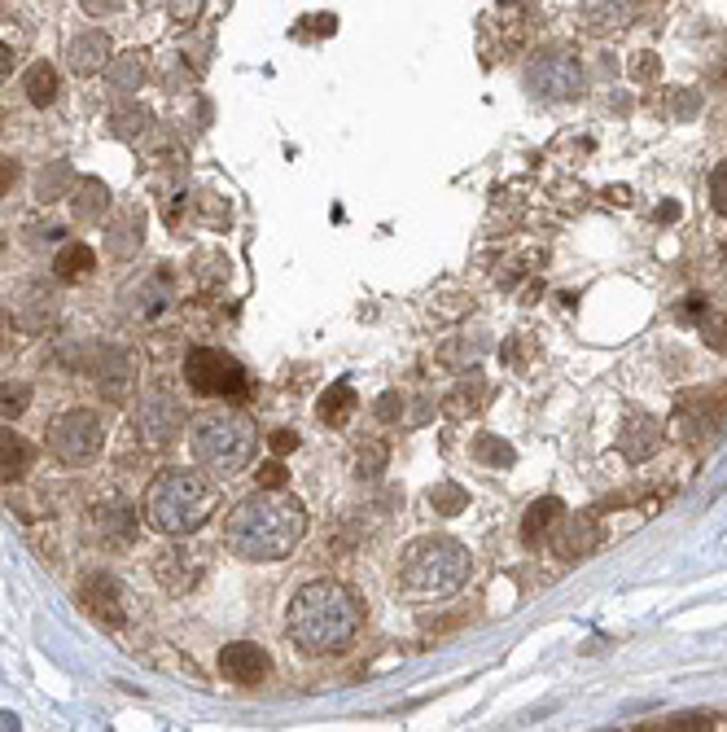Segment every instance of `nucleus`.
I'll use <instances>...</instances> for the list:
<instances>
[{
	"mask_svg": "<svg viewBox=\"0 0 727 732\" xmlns=\"http://www.w3.org/2000/svg\"><path fill=\"white\" fill-rule=\"evenodd\" d=\"M307 535V509L299 496L281 487H264L246 496L224 518V544L246 562H281Z\"/></svg>",
	"mask_w": 727,
	"mask_h": 732,
	"instance_id": "1",
	"label": "nucleus"
},
{
	"mask_svg": "<svg viewBox=\"0 0 727 732\" xmlns=\"http://www.w3.org/2000/svg\"><path fill=\"white\" fill-rule=\"evenodd\" d=\"M360 597L338 579H312L294 592L286 632L303 654H343L360 632Z\"/></svg>",
	"mask_w": 727,
	"mask_h": 732,
	"instance_id": "2",
	"label": "nucleus"
},
{
	"mask_svg": "<svg viewBox=\"0 0 727 732\" xmlns=\"http://www.w3.org/2000/svg\"><path fill=\"white\" fill-rule=\"evenodd\" d=\"M220 509V491L198 469H167L145 491V522L163 535H193Z\"/></svg>",
	"mask_w": 727,
	"mask_h": 732,
	"instance_id": "3",
	"label": "nucleus"
},
{
	"mask_svg": "<svg viewBox=\"0 0 727 732\" xmlns=\"http://www.w3.org/2000/svg\"><path fill=\"white\" fill-rule=\"evenodd\" d=\"M255 421L246 412H202L189 421V456L198 469L215 474V478H228V474H242L255 456Z\"/></svg>",
	"mask_w": 727,
	"mask_h": 732,
	"instance_id": "4",
	"label": "nucleus"
},
{
	"mask_svg": "<svg viewBox=\"0 0 727 732\" xmlns=\"http://www.w3.org/2000/svg\"><path fill=\"white\" fill-rule=\"evenodd\" d=\"M469 548L447 540V535H425L416 540L407 553H403V566H399V579L412 597H451L469 584Z\"/></svg>",
	"mask_w": 727,
	"mask_h": 732,
	"instance_id": "5",
	"label": "nucleus"
},
{
	"mask_svg": "<svg viewBox=\"0 0 727 732\" xmlns=\"http://www.w3.org/2000/svg\"><path fill=\"white\" fill-rule=\"evenodd\" d=\"M101 421L88 412V408H66L48 421V452L66 465V469H83L101 456Z\"/></svg>",
	"mask_w": 727,
	"mask_h": 732,
	"instance_id": "6",
	"label": "nucleus"
},
{
	"mask_svg": "<svg viewBox=\"0 0 727 732\" xmlns=\"http://www.w3.org/2000/svg\"><path fill=\"white\" fill-rule=\"evenodd\" d=\"M526 88L539 97V101H570L583 92V66L574 53L566 48H552V53H539L530 66H526Z\"/></svg>",
	"mask_w": 727,
	"mask_h": 732,
	"instance_id": "7",
	"label": "nucleus"
},
{
	"mask_svg": "<svg viewBox=\"0 0 727 732\" xmlns=\"http://www.w3.org/2000/svg\"><path fill=\"white\" fill-rule=\"evenodd\" d=\"M184 381L198 395H242L246 390V373L233 356L215 352V347H193L184 356Z\"/></svg>",
	"mask_w": 727,
	"mask_h": 732,
	"instance_id": "8",
	"label": "nucleus"
},
{
	"mask_svg": "<svg viewBox=\"0 0 727 732\" xmlns=\"http://www.w3.org/2000/svg\"><path fill=\"white\" fill-rule=\"evenodd\" d=\"M136 430H141V439H145V443H154V447L176 443V439H180V430H184V408H180V399H176V395H167V390L145 395V399H141V408H136Z\"/></svg>",
	"mask_w": 727,
	"mask_h": 732,
	"instance_id": "9",
	"label": "nucleus"
},
{
	"mask_svg": "<svg viewBox=\"0 0 727 732\" xmlns=\"http://www.w3.org/2000/svg\"><path fill=\"white\" fill-rule=\"evenodd\" d=\"M268 672H272V658L255 641H233L220 650V676L237 689H259L268 680Z\"/></svg>",
	"mask_w": 727,
	"mask_h": 732,
	"instance_id": "10",
	"label": "nucleus"
},
{
	"mask_svg": "<svg viewBox=\"0 0 727 732\" xmlns=\"http://www.w3.org/2000/svg\"><path fill=\"white\" fill-rule=\"evenodd\" d=\"M548 544L561 562H583L601 544V526H596L592 513H561L548 531Z\"/></svg>",
	"mask_w": 727,
	"mask_h": 732,
	"instance_id": "11",
	"label": "nucleus"
},
{
	"mask_svg": "<svg viewBox=\"0 0 727 732\" xmlns=\"http://www.w3.org/2000/svg\"><path fill=\"white\" fill-rule=\"evenodd\" d=\"M154 575H158V584H163L171 597H180V592H189V588L202 584V575H206V553H202V548H189V544H176V548H167V553L154 562Z\"/></svg>",
	"mask_w": 727,
	"mask_h": 732,
	"instance_id": "12",
	"label": "nucleus"
},
{
	"mask_svg": "<svg viewBox=\"0 0 727 732\" xmlns=\"http://www.w3.org/2000/svg\"><path fill=\"white\" fill-rule=\"evenodd\" d=\"M79 606L101 623V628H119L123 623V592L119 579L105 570H92L79 579Z\"/></svg>",
	"mask_w": 727,
	"mask_h": 732,
	"instance_id": "13",
	"label": "nucleus"
},
{
	"mask_svg": "<svg viewBox=\"0 0 727 732\" xmlns=\"http://www.w3.org/2000/svg\"><path fill=\"white\" fill-rule=\"evenodd\" d=\"M645 9H649V0H583L579 22H583L592 35H618V31H627Z\"/></svg>",
	"mask_w": 727,
	"mask_h": 732,
	"instance_id": "14",
	"label": "nucleus"
},
{
	"mask_svg": "<svg viewBox=\"0 0 727 732\" xmlns=\"http://www.w3.org/2000/svg\"><path fill=\"white\" fill-rule=\"evenodd\" d=\"M658 443H662L658 417H649V412H627V421H623V430H618V452H623L631 465H640V461H649V456L658 452Z\"/></svg>",
	"mask_w": 727,
	"mask_h": 732,
	"instance_id": "15",
	"label": "nucleus"
},
{
	"mask_svg": "<svg viewBox=\"0 0 727 732\" xmlns=\"http://www.w3.org/2000/svg\"><path fill=\"white\" fill-rule=\"evenodd\" d=\"M145 246V211L123 207L119 220L105 224V255L110 259H132Z\"/></svg>",
	"mask_w": 727,
	"mask_h": 732,
	"instance_id": "16",
	"label": "nucleus"
},
{
	"mask_svg": "<svg viewBox=\"0 0 727 732\" xmlns=\"http://www.w3.org/2000/svg\"><path fill=\"white\" fill-rule=\"evenodd\" d=\"M92 522H97V535H101L110 548H132V540H136V518H132V509H127L123 500L97 504Z\"/></svg>",
	"mask_w": 727,
	"mask_h": 732,
	"instance_id": "17",
	"label": "nucleus"
},
{
	"mask_svg": "<svg viewBox=\"0 0 727 732\" xmlns=\"http://www.w3.org/2000/svg\"><path fill=\"white\" fill-rule=\"evenodd\" d=\"M66 57H70V70H79V75H97V70H105V62L114 57V44H110L105 31H83V35L70 40Z\"/></svg>",
	"mask_w": 727,
	"mask_h": 732,
	"instance_id": "18",
	"label": "nucleus"
},
{
	"mask_svg": "<svg viewBox=\"0 0 727 732\" xmlns=\"http://www.w3.org/2000/svg\"><path fill=\"white\" fill-rule=\"evenodd\" d=\"M105 211H110V189H105V180H79L75 189H70V215L79 220V224H101L105 220Z\"/></svg>",
	"mask_w": 727,
	"mask_h": 732,
	"instance_id": "19",
	"label": "nucleus"
},
{
	"mask_svg": "<svg viewBox=\"0 0 727 732\" xmlns=\"http://www.w3.org/2000/svg\"><path fill=\"white\" fill-rule=\"evenodd\" d=\"M92 377L105 399H127V390H132V365L123 352H101V365L92 368Z\"/></svg>",
	"mask_w": 727,
	"mask_h": 732,
	"instance_id": "20",
	"label": "nucleus"
},
{
	"mask_svg": "<svg viewBox=\"0 0 727 732\" xmlns=\"http://www.w3.org/2000/svg\"><path fill=\"white\" fill-rule=\"evenodd\" d=\"M31 461H35L31 443H26L18 430L0 425V483H13V478H22V474L31 469Z\"/></svg>",
	"mask_w": 727,
	"mask_h": 732,
	"instance_id": "21",
	"label": "nucleus"
},
{
	"mask_svg": "<svg viewBox=\"0 0 727 732\" xmlns=\"http://www.w3.org/2000/svg\"><path fill=\"white\" fill-rule=\"evenodd\" d=\"M22 92H26L31 106L48 110V106L57 101V92H61V79H57V70H53L48 62H31V66L22 70Z\"/></svg>",
	"mask_w": 727,
	"mask_h": 732,
	"instance_id": "22",
	"label": "nucleus"
},
{
	"mask_svg": "<svg viewBox=\"0 0 727 732\" xmlns=\"http://www.w3.org/2000/svg\"><path fill=\"white\" fill-rule=\"evenodd\" d=\"M105 84L123 97H132L141 84H145V57L141 53H119L105 62Z\"/></svg>",
	"mask_w": 727,
	"mask_h": 732,
	"instance_id": "23",
	"label": "nucleus"
},
{
	"mask_svg": "<svg viewBox=\"0 0 727 732\" xmlns=\"http://www.w3.org/2000/svg\"><path fill=\"white\" fill-rule=\"evenodd\" d=\"M566 513V504L557 500V496H544V500H535L530 509H526V518H522V540L535 548L539 540H548V531H552V522Z\"/></svg>",
	"mask_w": 727,
	"mask_h": 732,
	"instance_id": "24",
	"label": "nucleus"
},
{
	"mask_svg": "<svg viewBox=\"0 0 727 732\" xmlns=\"http://www.w3.org/2000/svg\"><path fill=\"white\" fill-rule=\"evenodd\" d=\"M75 185H79V176H75L70 163H48V167L35 176V198H40V202H61V198H70Z\"/></svg>",
	"mask_w": 727,
	"mask_h": 732,
	"instance_id": "25",
	"label": "nucleus"
},
{
	"mask_svg": "<svg viewBox=\"0 0 727 732\" xmlns=\"http://www.w3.org/2000/svg\"><path fill=\"white\" fill-rule=\"evenodd\" d=\"M486 381L482 377H469V381H460L447 399H443V408H447V417H456V421H465V417H473V412H482V403H486Z\"/></svg>",
	"mask_w": 727,
	"mask_h": 732,
	"instance_id": "26",
	"label": "nucleus"
},
{
	"mask_svg": "<svg viewBox=\"0 0 727 732\" xmlns=\"http://www.w3.org/2000/svg\"><path fill=\"white\" fill-rule=\"evenodd\" d=\"M316 412H321L325 425H347L351 412H356V390H351V381H334V386L321 395Z\"/></svg>",
	"mask_w": 727,
	"mask_h": 732,
	"instance_id": "27",
	"label": "nucleus"
},
{
	"mask_svg": "<svg viewBox=\"0 0 727 732\" xmlns=\"http://www.w3.org/2000/svg\"><path fill=\"white\" fill-rule=\"evenodd\" d=\"M149 127H158V123H154V114H149L145 106H119V110L110 114V132H114L119 141H127V145H136Z\"/></svg>",
	"mask_w": 727,
	"mask_h": 732,
	"instance_id": "28",
	"label": "nucleus"
},
{
	"mask_svg": "<svg viewBox=\"0 0 727 732\" xmlns=\"http://www.w3.org/2000/svg\"><path fill=\"white\" fill-rule=\"evenodd\" d=\"M92 251L83 246V242H66L57 255H53V273L61 277V281H79V277H88L92 273Z\"/></svg>",
	"mask_w": 727,
	"mask_h": 732,
	"instance_id": "29",
	"label": "nucleus"
},
{
	"mask_svg": "<svg viewBox=\"0 0 727 732\" xmlns=\"http://www.w3.org/2000/svg\"><path fill=\"white\" fill-rule=\"evenodd\" d=\"M465 504H469V496H465L460 483H434V487H429V509H434V513L456 518V513H465Z\"/></svg>",
	"mask_w": 727,
	"mask_h": 732,
	"instance_id": "30",
	"label": "nucleus"
},
{
	"mask_svg": "<svg viewBox=\"0 0 727 732\" xmlns=\"http://www.w3.org/2000/svg\"><path fill=\"white\" fill-rule=\"evenodd\" d=\"M473 456H478L482 465H495V469L513 465V447H508L504 439H495V434H478V439H473Z\"/></svg>",
	"mask_w": 727,
	"mask_h": 732,
	"instance_id": "31",
	"label": "nucleus"
},
{
	"mask_svg": "<svg viewBox=\"0 0 727 732\" xmlns=\"http://www.w3.org/2000/svg\"><path fill=\"white\" fill-rule=\"evenodd\" d=\"M31 408V386L26 381H0V417H22Z\"/></svg>",
	"mask_w": 727,
	"mask_h": 732,
	"instance_id": "32",
	"label": "nucleus"
},
{
	"mask_svg": "<svg viewBox=\"0 0 727 732\" xmlns=\"http://www.w3.org/2000/svg\"><path fill=\"white\" fill-rule=\"evenodd\" d=\"M658 75H662L658 53H636V62H631V79H636V84H653Z\"/></svg>",
	"mask_w": 727,
	"mask_h": 732,
	"instance_id": "33",
	"label": "nucleus"
},
{
	"mask_svg": "<svg viewBox=\"0 0 727 732\" xmlns=\"http://www.w3.org/2000/svg\"><path fill=\"white\" fill-rule=\"evenodd\" d=\"M702 334H706V343H711V347L727 352V321L724 317H702Z\"/></svg>",
	"mask_w": 727,
	"mask_h": 732,
	"instance_id": "34",
	"label": "nucleus"
},
{
	"mask_svg": "<svg viewBox=\"0 0 727 732\" xmlns=\"http://www.w3.org/2000/svg\"><path fill=\"white\" fill-rule=\"evenodd\" d=\"M711 202H715L719 215H727V163H719L715 176H711Z\"/></svg>",
	"mask_w": 727,
	"mask_h": 732,
	"instance_id": "35",
	"label": "nucleus"
},
{
	"mask_svg": "<svg viewBox=\"0 0 727 732\" xmlns=\"http://www.w3.org/2000/svg\"><path fill=\"white\" fill-rule=\"evenodd\" d=\"M377 417H381V421H399V417H403V395L385 390V395L377 399Z\"/></svg>",
	"mask_w": 727,
	"mask_h": 732,
	"instance_id": "36",
	"label": "nucleus"
},
{
	"mask_svg": "<svg viewBox=\"0 0 727 732\" xmlns=\"http://www.w3.org/2000/svg\"><path fill=\"white\" fill-rule=\"evenodd\" d=\"M697 106H702V101H697V92H689V88L671 97V110H675L680 119H693V114H697Z\"/></svg>",
	"mask_w": 727,
	"mask_h": 732,
	"instance_id": "37",
	"label": "nucleus"
},
{
	"mask_svg": "<svg viewBox=\"0 0 727 732\" xmlns=\"http://www.w3.org/2000/svg\"><path fill=\"white\" fill-rule=\"evenodd\" d=\"M259 487H286V465L281 461L259 465Z\"/></svg>",
	"mask_w": 727,
	"mask_h": 732,
	"instance_id": "38",
	"label": "nucleus"
},
{
	"mask_svg": "<svg viewBox=\"0 0 727 732\" xmlns=\"http://www.w3.org/2000/svg\"><path fill=\"white\" fill-rule=\"evenodd\" d=\"M294 447H299V434H294V430H277V434H272V452H277V456H290Z\"/></svg>",
	"mask_w": 727,
	"mask_h": 732,
	"instance_id": "39",
	"label": "nucleus"
},
{
	"mask_svg": "<svg viewBox=\"0 0 727 732\" xmlns=\"http://www.w3.org/2000/svg\"><path fill=\"white\" fill-rule=\"evenodd\" d=\"M167 9H171V18H176V22H189V18H198L202 0H171Z\"/></svg>",
	"mask_w": 727,
	"mask_h": 732,
	"instance_id": "40",
	"label": "nucleus"
},
{
	"mask_svg": "<svg viewBox=\"0 0 727 732\" xmlns=\"http://www.w3.org/2000/svg\"><path fill=\"white\" fill-rule=\"evenodd\" d=\"M13 185H18V163L0 154V198H4V193H9Z\"/></svg>",
	"mask_w": 727,
	"mask_h": 732,
	"instance_id": "41",
	"label": "nucleus"
},
{
	"mask_svg": "<svg viewBox=\"0 0 727 732\" xmlns=\"http://www.w3.org/2000/svg\"><path fill=\"white\" fill-rule=\"evenodd\" d=\"M123 0H83V13H92V18H101V13H114Z\"/></svg>",
	"mask_w": 727,
	"mask_h": 732,
	"instance_id": "42",
	"label": "nucleus"
},
{
	"mask_svg": "<svg viewBox=\"0 0 727 732\" xmlns=\"http://www.w3.org/2000/svg\"><path fill=\"white\" fill-rule=\"evenodd\" d=\"M9 70H13V48L0 44V79H9Z\"/></svg>",
	"mask_w": 727,
	"mask_h": 732,
	"instance_id": "43",
	"label": "nucleus"
},
{
	"mask_svg": "<svg viewBox=\"0 0 727 732\" xmlns=\"http://www.w3.org/2000/svg\"><path fill=\"white\" fill-rule=\"evenodd\" d=\"M675 215H680V207H675V202H667V207L658 211V220H662V224H667V220H675Z\"/></svg>",
	"mask_w": 727,
	"mask_h": 732,
	"instance_id": "44",
	"label": "nucleus"
},
{
	"mask_svg": "<svg viewBox=\"0 0 727 732\" xmlns=\"http://www.w3.org/2000/svg\"><path fill=\"white\" fill-rule=\"evenodd\" d=\"M4 339H9V317H4V308H0V347H4Z\"/></svg>",
	"mask_w": 727,
	"mask_h": 732,
	"instance_id": "45",
	"label": "nucleus"
},
{
	"mask_svg": "<svg viewBox=\"0 0 727 732\" xmlns=\"http://www.w3.org/2000/svg\"><path fill=\"white\" fill-rule=\"evenodd\" d=\"M0 246H4V237H0Z\"/></svg>",
	"mask_w": 727,
	"mask_h": 732,
	"instance_id": "46",
	"label": "nucleus"
}]
</instances>
